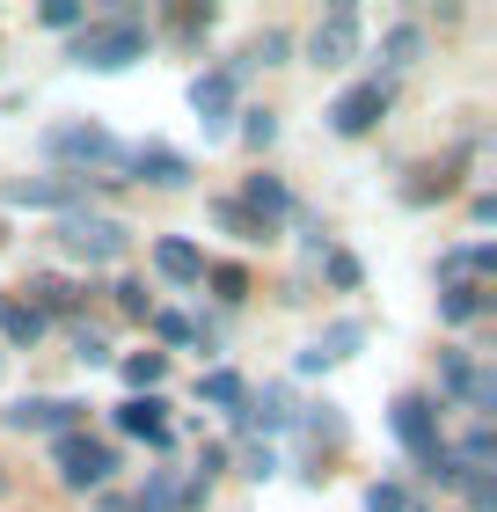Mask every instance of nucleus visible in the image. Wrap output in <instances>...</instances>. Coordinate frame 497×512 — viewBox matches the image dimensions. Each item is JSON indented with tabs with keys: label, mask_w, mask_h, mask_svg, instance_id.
Wrapping results in <instances>:
<instances>
[{
	"label": "nucleus",
	"mask_w": 497,
	"mask_h": 512,
	"mask_svg": "<svg viewBox=\"0 0 497 512\" xmlns=\"http://www.w3.org/2000/svg\"><path fill=\"white\" fill-rule=\"evenodd\" d=\"M37 147H44V161H66V176H88V169H96V183H117L110 169H125V139H117L110 125H96V118L44 125Z\"/></svg>",
	"instance_id": "obj_1"
},
{
	"label": "nucleus",
	"mask_w": 497,
	"mask_h": 512,
	"mask_svg": "<svg viewBox=\"0 0 497 512\" xmlns=\"http://www.w3.org/2000/svg\"><path fill=\"white\" fill-rule=\"evenodd\" d=\"M132 59H147V22H139L132 8L81 22V37H74V66H88V74H125Z\"/></svg>",
	"instance_id": "obj_2"
},
{
	"label": "nucleus",
	"mask_w": 497,
	"mask_h": 512,
	"mask_svg": "<svg viewBox=\"0 0 497 512\" xmlns=\"http://www.w3.org/2000/svg\"><path fill=\"white\" fill-rule=\"evenodd\" d=\"M395 439L410 447V461L432 483H461L468 476L461 461L446 454V439H439V403H432V395H395Z\"/></svg>",
	"instance_id": "obj_3"
},
{
	"label": "nucleus",
	"mask_w": 497,
	"mask_h": 512,
	"mask_svg": "<svg viewBox=\"0 0 497 512\" xmlns=\"http://www.w3.org/2000/svg\"><path fill=\"white\" fill-rule=\"evenodd\" d=\"M52 242H59L66 256H81V264H117L132 235H125V227H117V220H103V213H66Z\"/></svg>",
	"instance_id": "obj_4"
},
{
	"label": "nucleus",
	"mask_w": 497,
	"mask_h": 512,
	"mask_svg": "<svg viewBox=\"0 0 497 512\" xmlns=\"http://www.w3.org/2000/svg\"><path fill=\"white\" fill-rule=\"evenodd\" d=\"M88 183L96 176H15V183H0V205H37V213H81V198H88Z\"/></svg>",
	"instance_id": "obj_5"
},
{
	"label": "nucleus",
	"mask_w": 497,
	"mask_h": 512,
	"mask_svg": "<svg viewBox=\"0 0 497 512\" xmlns=\"http://www.w3.org/2000/svg\"><path fill=\"white\" fill-rule=\"evenodd\" d=\"M110 469H117V454L103 447V439H88V432L59 439V483H66V491H103Z\"/></svg>",
	"instance_id": "obj_6"
},
{
	"label": "nucleus",
	"mask_w": 497,
	"mask_h": 512,
	"mask_svg": "<svg viewBox=\"0 0 497 512\" xmlns=\"http://www.w3.org/2000/svg\"><path fill=\"white\" fill-rule=\"evenodd\" d=\"M81 410L88 403H74V395H22V403H8L0 417H8L15 432H52V439H66V432H81Z\"/></svg>",
	"instance_id": "obj_7"
},
{
	"label": "nucleus",
	"mask_w": 497,
	"mask_h": 512,
	"mask_svg": "<svg viewBox=\"0 0 497 512\" xmlns=\"http://www.w3.org/2000/svg\"><path fill=\"white\" fill-rule=\"evenodd\" d=\"M307 59H315V66H351V59H359V8H351V0H337V8L315 22Z\"/></svg>",
	"instance_id": "obj_8"
},
{
	"label": "nucleus",
	"mask_w": 497,
	"mask_h": 512,
	"mask_svg": "<svg viewBox=\"0 0 497 512\" xmlns=\"http://www.w3.org/2000/svg\"><path fill=\"white\" fill-rule=\"evenodd\" d=\"M439 388L454 395V403H468L476 417H490V410H497V381H490L468 352H439Z\"/></svg>",
	"instance_id": "obj_9"
},
{
	"label": "nucleus",
	"mask_w": 497,
	"mask_h": 512,
	"mask_svg": "<svg viewBox=\"0 0 497 512\" xmlns=\"http://www.w3.org/2000/svg\"><path fill=\"white\" fill-rule=\"evenodd\" d=\"M388 118V81H359V88H344L337 103H329V132H344V139H359Z\"/></svg>",
	"instance_id": "obj_10"
},
{
	"label": "nucleus",
	"mask_w": 497,
	"mask_h": 512,
	"mask_svg": "<svg viewBox=\"0 0 497 512\" xmlns=\"http://www.w3.org/2000/svg\"><path fill=\"white\" fill-rule=\"evenodd\" d=\"M125 169H132L139 183H154V191H183V183H191V161H183L176 147H161V139L125 147Z\"/></svg>",
	"instance_id": "obj_11"
},
{
	"label": "nucleus",
	"mask_w": 497,
	"mask_h": 512,
	"mask_svg": "<svg viewBox=\"0 0 497 512\" xmlns=\"http://www.w3.org/2000/svg\"><path fill=\"white\" fill-rule=\"evenodd\" d=\"M191 110H198L205 139H227V125H234V74H198L191 81Z\"/></svg>",
	"instance_id": "obj_12"
},
{
	"label": "nucleus",
	"mask_w": 497,
	"mask_h": 512,
	"mask_svg": "<svg viewBox=\"0 0 497 512\" xmlns=\"http://www.w3.org/2000/svg\"><path fill=\"white\" fill-rule=\"evenodd\" d=\"M359 344H366V322H359V315H351V322H329V330H322V337L300 352V374H329V366H337V359H351Z\"/></svg>",
	"instance_id": "obj_13"
},
{
	"label": "nucleus",
	"mask_w": 497,
	"mask_h": 512,
	"mask_svg": "<svg viewBox=\"0 0 497 512\" xmlns=\"http://www.w3.org/2000/svg\"><path fill=\"white\" fill-rule=\"evenodd\" d=\"M234 205H242V213H249V220H256V227L271 235V220H286V213H293V191H286L278 176H249V183H242V198H234Z\"/></svg>",
	"instance_id": "obj_14"
},
{
	"label": "nucleus",
	"mask_w": 497,
	"mask_h": 512,
	"mask_svg": "<svg viewBox=\"0 0 497 512\" xmlns=\"http://www.w3.org/2000/svg\"><path fill=\"white\" fill-rule=\"evenodd\" d=\"M161 410H169L161 395H132V403H117V432L147 439V447H169V417Z\"/></svg>",
	"instance_id": "obj_15"
},
{
	"label": "nucleus",
	"mask_w": 497,
	"mask_h": 512,
	"mask_svg": "<svg viewBox=\"0 0 497 512\" xmlns=\"http://www.w3.org/2000/svg\"><path fill=\"white\" fill-rule=\"evenodd\" d=\"M154 271L176 278V286H198V278H205V256L183 242V235H161V242H154Z\"/></svg>",
	"instance_id": "obj_16"
},
{
	"label": "nucleus",
	"mask_w": 497,
	"mask_h": 512,
	"mask_svg": "<svg viewBox=\"0 0 497 512\" xmlns=\"http://www.w3.org/2000/svg\"><path fill=\"white\" fill-rule=\"evenodd\" d=\"M293 417H300V410H293V395H286V388H264V395H249V403L234 410V425H264V432H286Z\"/></svg>",
	"instance_id": "obj_17"
},
{
	"label": "nucleus",
	"mask_w": 497,
	"mask_h": 512,
	"mask_svg": "<svg viewBox=\"0 0 497 512\" xmlns=\"http://www.w3.org/2000/svg\"><path fill=\"white\" fill-rule=\"evenodd\" d=\"M0 337H8V344H37L44 337V315L22 293H0Z\"/></svg>",
	"instance_id": "obj_18"
},
{
	"label": "nucleus",
	"mask_w": 497,
	"mask_h": 512,
	"mask_svg": "<svg viewBox=\"0 0 497 512\" xmlns=\"http://www.w3.org/2000/svg\"><path fill=\"white\" fill-rule=\"evenodd\" d=\"M22 293H37V300H30L37 315H74V308H81V293L66 286V278H52V271H44V278H30Z\"/></svg>",
	"instance_id": "obj_19"
},
{
	"label": "nucleus",
	"mask_w": 497,
	"mask_h": 512,
	"mask_svg": "<svg viewBox=\"0 0 497 512\" xmlns=\"http://www.w3.org/2000/svg\"><path fill=\"white\" fill-rule=\"evenodd\" d=\"M198 395H205L212 410H227V417H234V410L249 403V388H242V374H227V366H212V374L198 381Z\"/></svg>",
	"instance_id": "obj_20"
},
{
	"label": "nucleus",
	"mask_w": 497,
	"mask_h": 512,
	"mask_svg": "<svg viewBox=\"0 0 497 512\" xmlns=\"http://www.w3.org/2000/svg\"><path fill=\"white\" fill-rule=\"evenodd\" d=\"M483 308H490L483 286H446V293H439V322H454V330H461V322H476Z\"/></svg>",
	"instance_id": "obj_21"
},
{
	"label": "nucleus",
	"mask_w": 497,
	"mask_h": 512,
	"mask_svg": "<svg viewBox=\"0 0 497 512\" xmlns=\"http://www.w3.org/2000/svg\"><path fill=\"white\" fill-rule=\"evenodd\" d=\"M417 52H424V30H417V22H395V30L381 37V59H388V66H417Z\"/></svg>",
	"instance_id": "obj_22"
},
{
	"label": "nucleus",
	"mask_w": 497,
	"mask_h": 512,
	"mask_svg": "<svg viewBox=\"0 0 497 512\" xmlns=\"http://www.w3.org/2000/svg\"><path fill=\"white\" fill-rule=\"evenodd\" d=\"M125 381L154 395L161 381H169V352H132V359H125Z\"/></svg>",
	"instance_id": "obj_23"
},
{
	"label": "nucleus",
	"mask_w": 497,
	"mask_h": 512,
	"mask_svg": "<svg viewBox=\"0 0 497 512\" xmlns=\"http://www.w3.org/2000/svg\"><path fill=\"white\" fill-rule=\"evenodd\" d=\"M212 220H220L234 242H271V235H264V227H256V220H249V213H242L234 198H220V205H212Z\"/></svg>",
	"instance_id": "obj_24"
},
{
	"label": "nucleus",
	"mask_w": 497,
	"mask_h": 512,
	"mask_svg": "<svg viewBox=\"0 0 497 512\" xmlns=\"http://www.w3.org/2000/svg\"><path fill=\"white\" fill-rule=\"evenodd\" d=\"M212 293H220L227 308H234V300H249V271L242 264H212Z\"/></svg>",
	"instance_id": "obj_25"
},
{
	"label": "nucleus",
	"mask_w": 497,
	"mask_h": 512,
	"mask_svg": "<svg viewBox=\"0 0 497 512\" xmlns=\"http://www.w3.org/2000/svg\"><path fill=\"white\" fill-rule=\"evenodd\" d=\"M242 139H249L256 154H264L271 139H278V118H271V110H242Z\"/></svg>",
	"instance_id": "obj_26"
},
{
	"label": "nucleus",
	"mask_w": 497,
	"mask_h": 512,
	"mask_svg": "<svg viewBox=\"0 0 497 512\" xmlns=\"http://www.w3.org/2000/svg\"><path fill=\"white\" fill-rule=\"evenodd\" d=\"M81 22H88L81 0H44V30H81Z\"/></svg>",
	"instance_id": "obj_27"
},
{
	"label": "nucleus",
	"mask_w": 497,
	"mask_h": 512,
	"mask_svg": "<svg viewBox=\"0 0 497 512\" xmlns=\"http://www.w3.org/2000/svg\"><path fill=\"white\" fill-rule=\"evenodd\" d=\"M242 476H256V483H271V476H278V454H271V439H256V447L242 454Z\"/></svg>",
	"instance_id": "obj_28"
},
{
	"label": "nucleus",
	"mask_w": 497,
	"mask_h": 512,
	"mask_svg": "<svg viewBox=\"0 0 497 512\" xmlns=\"http://www.w3.org/2000/svg\"><path fill=\"white\" fill-rule=\"evenodd\" d=\"M366 512H410V491H402V483H373V491H366Z\"/></svg>",
	"instance_id": "obj_29"
},
{
	"label": "nucleus",
	"mask_w": 497,
	"mask_h": 512,
	"mask_svg": "<svg viewBox=\"0 0 497 512\" xmlns=\"http://www.w3.org/2000/svg\"><path fill=\"white\" fill-rule=\"evenodd\" d=\"M74 352H81V366H103L110 344H103V330H88V322H81V330H74Z\"/></svg>",
	"instance_id": "obj_30"
},
{
	"label": "nucleus",
	"mask_w": 497,
	"mask_h": 512,
	"mask_svg": "<svg viewBox=\"0 0 497 512\" xmlns=\"http://www.w3.org/2000/svg\"><path fill=\"white\" fill-rule=\"evenodd\" d=\"M329 286H359V256H351V249H329Z\"/></svg>",
	"instance_id": "obj_31"
},
{
	"label": "nucleus",
	"mask_w": 497,
	"mask_h": 512,
	"mask_svg": "<svg viewBox=\"0 0 497 512\" xmlns=\"http://www.w3.org/2000/svg\"><path fill=\"white\" fill-rule=\"evenodd\" d=\"M220 469H227V447H220V439H205V447H198V483H212Z\"/></svg>",
	"instance_id": "obj_32"
},
{
	"label": "nucleus",
	"mask_w": 497,
	"mask_h": 512,
	"mask_svg": "<svg viewBox=\"0 0 497 512\" xmlns=\"http://www.w3.org/2000/svg\"><path fill=\"white\" fill-rule=\"evenodd\" d=\"M117 293V308H125V315H147V286H132V278H125V286H110Z\"/></svg>",
	"instance_id": "obj_33"
},
{
	"label": "nucleus",
	"mask_w": 497,
	"mask_h": 512,
	"mask_svg": "<svg viewBox=\"0 0 497 512\" xmlns=\"http://www.w3.org/2000/svg\"><path fill=\"white\" fill-rule=\"evenodd\" d=\"M307 432H315V439H344V417L322 403V417H307Z\"/></svg>",
	"instance_id": "obj_34"
},
{
	"label": "nucleus",
	"mask_w": 497,
	"mask_h": 512,
	"mask_svg": "<svg viewBox=\"0 0 497 512\" xmlns=\"http://www.w3.org/2000/svg\"><path fill=\"white\" fill-rule=\"evenodd\" d=\"M154 330L169 337V344H191V322H183V315H154Z\"/></svg>",
	"instance_id": "obj_35"
},
{
	"label": "nucleus",
	"mask_w": 497,
	"mask_h": 512,
	"mask_svg": "<svg viewBox=\"0 0 497 512\" xmlns=\"http://www.w3.org/2000/svg\"><path fill=\"white\" fill-rule=\"evenodd\" d=\"M0 483H8V476H0Z\"/></svg>",
	"instance_id": "obj_36"
}]
</instances>
